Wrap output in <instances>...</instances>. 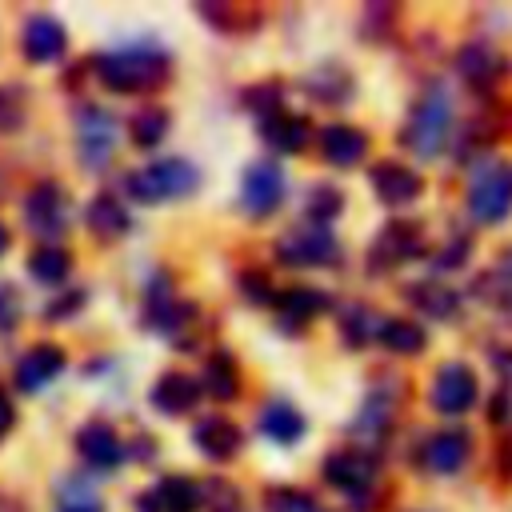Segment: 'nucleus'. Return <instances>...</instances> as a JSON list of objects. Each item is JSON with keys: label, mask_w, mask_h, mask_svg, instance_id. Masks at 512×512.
<instances>
[{"label": "nucleus", "mask_w": 512, "mask_h": 512, "mask_svg": "<svg viewBox=\"0 0 512 512\" xmlns=\"http://www.w3.org/2000/svg\"><path fill=\"white\" fill-rule=\"evenodd\" d=\"M92 68L100 84L112 92H152L172 76V56L156 44H132V48L100 52Z\"/></svg>", "instance_id": "nucleus-1"}, {"label": "nucleus", "mask_w": 512, "mask_h": 512, "mask_svg": "<svg viewBox=\"0 0 512 512\" xmlns=\"http://www.w3.org/2000/svg\"><path fill=\"white\" fill-rule=\"evenodd\" d=\"M200 188V172L192 160H180V156H168V160H156V164H144L128 176V192L132 200L140 204H164V200H184Z\"/></svg>", "instance_id": "nucleus-2"}, {"label": "nucleus", "mask_w": 512, "mask_h": 512, "mask_svg": "<svg viewBox=\"0 0 512 512\" xmlns=\"http://www.w3.org/2000/svg\"><path fill=\"white\" fill-rule=\"evenodd\" d=\"M464 200H468L472 220H480V224L508 220V212H512V164H504V160L480 164L468 180Z\"/></svg>", "instance_id": "nucleus-3"}, {"label": "nucleus", "mask_w": 512, "mask_h": 512, "mask_svg": "<svg viewBox=\"0 0 512 512\" xmlns=\"http://www.w3.org/2000/svg\"><path fill=\"white\" fill-rule=\"evenodd\" d=\"M448 124H452V104H448L444 92H432V96H424V100L412 104L400 140H404L408 152H416V156L428 160V156H436V152L444 148V140H448Z\"/></svg>", "instance_id": "nucleus-4"}, {"label": "nucleus", "mask_w": 512, "mask_h": 512, "mask_svg": "<svg viewBox=\"0 0 512 512\" xmlns=\"http://www.w3.org/2000/svg\"><path fill=\"white\" fill-rule=\"evenodd\" d=\"M336 256H340V244L320 224H296V228L280 232V240H276V260L288 268H324Z\"/></svg>", "instance_id": "nucleus-5"}, {"label": "nucleus", "mask_w": 512, "mask_h": 512, "mask_svg": "<svg viewBox=\"0 0 512 512\" xmlns=\"http://www.w3.org/2000/svg\"><path fill=\"white\" fill-rule=\"evenodd\" d=\"M476 396H480L476 372H472L468 364H460V360L440 364L436 376H432V384H428V404H432L436 412H444V416L468 412V408L476 404Z\"/></svg>", "instance_id": "nucleus-6"}, {"label": "nucleus", "mask_w": 512, "mask_h": 512, "mask_svg": "<svg viewBox=\"0 0 512 512\" xmlns=\"http://www.w3.org/2000/svg\"><path fill=\"white\" fill-rule=\"evenodd\" d=\"M24 220L36 236L56 240L68 228V192L56 180H40L32 184V192L24 196Z\"/></svg>", "instance_id": "nucleus-7"}, {"label": "nucleus", "mask_w": 512, "mask_h": 512, "mask_svg": "<svg viewBox=\"0 0 512 512\" xmlns=\"http://www.w3.org/2000/svg\"><path fill=\"white\" fill-rule=\"evenodd\" d=\"M284 200V168L272 160H256L244 168L240 180V208L248 216H272Z\"/></svg>", "instance_id": "nucleus-8"}, {"label": "nucleus", "mask_w": 512, "mask_h": 512, "mask_svg": "<svg viewBox=\"0 0 512 512\" xmlns=\"http://www.w3.org/2000/svg\"><path fill=\"white\" fill-rule=\"evenodd\" d=\"M376 476H380V460H376L372 452H332V456L324 460V480H328L332 488H340L344 496H364V492H372Z\"/></svg>", "instance_id": "nucleus-9"}, {"label": "nucleus", "mask_w": 512, "mask_h": 512, "mask_svg": "<svg viewBox=\"0 0 512 512\" xmlns=\"http://www.w3.org/2000/svg\"><path fill=\"white\" fill-rule=\"evenodd\" d=\"M416 456H420V468H428V472H440V476L460 472L472 456V436L464 428H440V432L424 436Z\"/></svg>", "instance_id": "nucleus-10"}, {"label": "nucleus", "mask_w": 512, "mask_h": 512, "mask_svg": "<svg viewBox=\"0 0 512 512\" xmlns=\"http://www.w3.org/2000/svg\"><path fill=\"white\" fill-rule=\"evenodd\" d=\"M76 148H80V156L88 164H104L112 156V148H116V120L104 108L84 104L76 112Z\"/></svg>", "instance_id": "nucleus-11"}, {"label": "nucleus", "mask_w": 512, "mask_h": 512, "mask_svg": "<svg viewBox=\"0 0 512 512\" xmlns=\"http://www.w3.org/2000/svg\"><path fill=\"white\" fill-rule=\"evenodd\" d=\"M64 360H68V352H64L60 344H52V340L32 344V348L16 360V368H12V384H16V392H40L52 376H60Z\"/></svg>", "instance_id": "nucleus-12"}, {"label": "nucleus", "mask_w": 512, "mask_h": 512, "mask_svg": "<svg viewBox=\"0 0 512 512\" xmlns=\"http://www.w3.org/2000/svg\"><path fill=\"white\" fill-rule=\"evenodd\" d=\"M200 508V484L192 476H160L140 500L136 512H196Z\"/></svg>", "instance_id": "nucleus-13"}, {"label": "nucleus", "mask_w": 512, "mask_h": 512, "mask_svg": "<svg viewBox=\"0 0 512 512\" xmlns=\"http://www.w3.org/2000/svg\"><path fill=\"white\" fill-rule=\"evenodd\" d=\"M68 48V32L56 16L48 12H36L28 24H24V36H20V52L32 60V64H52L60 60Z\"/></svg>", "instance_id": "nucleus-14"}, {"label": "nucleus", "mask_w": 512, "mask_h": 512, "mask_svg": "<svg viewBox=\"0 0 512 512\" xmlns=\"http://www.w3.org/2000/svg\"><path fill=\"white\" fill-rule=\"evenodd\" d=\"M368 180H372V192H376L384 204H392V208L412 204V200L424 192L420 172L408 168V164H396V160H380V164H372Z\"/></svg>", "instance_id": "nucleus-15"}, {"label": "nucleus", "mask_w": 512, "mask_h": 512, "mask_svg": "<svg viewBox=\"0 0 512 512\" xmlns=\"http://www.w3.org/2000/svg\"><path fill=\"white\" fill-rule=\"evenodd\" d=\"M76 452H80L84 464H92V468H100V472H112V468H120V460H124V444H120V436H116L104 420H88V424L76 432Z\"/></svg>", "instance_id": "nucleus-16"}, {"label": "nucleus", "mask_w": 512, "mask_h": 512, "mask_svg": "<svg viewBox=\"0 0 512 512\" xmlns=\"http://www.w3.org/2000/svg\"><path fill=\"white\" fill-rule=\"evenodd\" d=\"M456 72L472 84V88H492L504 76V56L488 44V40H468L456 52Z\"/></svg>", "instance_id": "nucleus-17"}, {"label": "nucleus", "mask_w": 512, "mask_h": 512, "mask_svg": "<svg viewBox=\"0 0 512 512\" xmlns=\"http://www.w3.org/2000/svg\"><path fill=\"white\" fill-rule=\"evenodd\" d=\"M424 252V236H420V224H384L376 244H372V260L376 264H400V260H412Z\"/></svg>", "instance_id": "nucleus-18"}, {"label": "nucleus", "mask_w": 512, "mask_h": 512, "mask_svg": "<svg viewBox=\"0 0 512 512\" xmlns=\"http://www.w3.org/2000/svg\"><path fill=\"white\" fill-rule=\"evenodd\" d=\"M192 316H196V308H192V304H184V300H176V296L168 292V284H164V280H156V284L148 288L144 320H148L156 332L176 336V332L184 328V320H192Z\"/></svg>", "instance_id": "nucleus-19"}, {"label": "nucleus", "mask_w": 512, "mask_h": 512, "mask_svg": "<svg viewBox=\"0 0 512 512\" xmlns=\"http://www.w3.org/2000/svg\"><path fill=\"white\" fill-rule=\"evenodd\" d=\"M192 440H196V448H200L208 460H232V456L240 452V444H244L240 428H236L228 416H204V420H196Z\"/></svg>", "instance_id": "nucleus-20"}, {"label": "nucleus", "mask_w": 512, "mask_h": 512, "mask_svg": "<svg viewBox=\"0 0 512 512\" xmlns=\"http://www.w3.org/2000/svg\"><path fill=\"white\" fill-rule=\"evenodd\" d=\"M320 156L336 168H356L368 156V136L352 124H332L320 132Z\"/></svg>", "instance_id": "nucleus-21"}, {"label": "nucleus", "mask_w": 512, "mask_h": 512, "mask_svg": "<svg viewBox=\"0 0 512 512\" xmlns=\"http://www.w3.org/2000/svg\"><path fill=\"white\" fill-rule=\"evenodd\" d=\"M200 396H204L200 384H196L188 372H176V368L164 372V376L152 384V404H156L164 416H184V412H192Z\"/></svg>", "instance_id": "nucleus-22"}, {"label": "nucleus", "mask_w": 512, "mask_h": 512, "mask_svg": "<svg viewBox=\"0 0 512 512\" xmlns=\"http://www.w3.org/2000/svg\"><path fill=\"white\" fill-rule=\"evenodd\" d=\"M84 224H88V232H92L96 240H116V236H124V232L132 228V216H128V208H124L112 192H100V196L88 200Z\"/></svg>", "instance_id": "nucleus-23"}, {"label": "nucleus", "mask_w": 512, "mask_h": 512, "mask_svg": "<svg viewBox=\"0 0 512 512\" xmlns=\"http://www.w3.org/2000/svg\"><path fill=\"white\" fill-rule=\"evenodd\" d=\"M260 136H264V144H272L276 152H304L308 140H312V124H308L304 116L276 112V116L260 120Z\"/></svg>", "instance_id": "nucleus-24"}, {"label": "nucleus", "mask_w": 512, "mask_h": 512, "mask_svg": "<svg viewBox=\"0 0 512 512\" xmlns=\"http://www.w3.org/2000/svg\"><path fill=\"white\" fill-rule=\"evenodd\" d=\"M272 304H276L280 324H284L288 332H296V324H308L312 316L328 312V296H324L320 288H288V292L276 296Z\"/></svg>", "instance_id": "nucleus-25"}, {"label": "nucleus", "mask_w": 512, "mask_h": 512, "mask_svg": "<svg viewBox=\"0 0 512 512\" xmlns=\"http://www.w3.org/2000/svg\"><path fill=\"white\" fill-rule=\"evenodd\" d=\"M304 416L288 404V400H268L264 408H260V432L268 436V440H276V444H296L300 436H304Z\"/></svg>", "instance_id": "nucleus-26"}, {"label": "nucleus", "mask_w": 512, "mask_h": 512, "mask_svg": "<svg viewBox=\"0 0 512 512\" xmlns=\"http://www.w3.org/2000/svg\"><path fill=\"white\" fill-rule=\"evenodd\" d=\"M200 392H208L212 400H236L240 396V372L232 364L228 352H212L204 360V372H200Z\"/></svg>", "instance_id": "nucleus-27"}, {"label": "nucleus", "mask_w": 512, "mask_h": 512, "mask_svg": "<svg viewBox=\"0 0 512 512\" xmlns=\"http://www.w3.org/2000/svg\"><path fill=\"white\" fill-rule=\"evenodd\" d=\"M376 340H380L388 352H396V356H420L424 344H428V332H424L420 324H412V320H384Z\"/></svg>", "instance_id": "nucleus-28"}, {"label": "nucleus", "mask_w": 512, "mask_h": 512, "mask_svg": "<svg viewBox=\"0 0 512 512\" xmlns=\"http://www.w3.org/2000/svg\"><path fill=\"white\" fill-rule=\"evenodd\" d=\"M408 300H412V308H420V312L432 316V320H444V316L456 312V292L444 288V284H436V280L408 284Z\"/></svg>", "instance_id": "nucleus-29"}, {"label": "nucleus", "mask_w": 512, "mask_h": 512, "mask_svg": "<svg viewBox=\"0 0 512 512\" xmlns=\"http://www.w3.org/2000/svg\"><path fill=\"white\" fill-rule=\"evenodd\" d=\"M28 272H32L40 284H60V280L72 272V252L60 248V244H40V248L28 256Z\"/></svg>", "instance_id": "nucleus-30"}, {"label": "nucleus", "mask_w": 512, "mask_h": 512, "mask_svg": "<svg viewBox=\"0 0 512 512\" xmlns=\"http://www.w3.org/2000/svg\"><path fill=\"white\" fill-rule=\"evenodd\" d=\"M168 124H172V116H168L164 108H156V104H144V108L132 116V124H128V132H132V144H136V148H156V144L168 136Z\"/></svg>", "instance_id": "nucleus-31"}, {"label": "nucleus", "mask_w": 512, "mask_h": 512, "mask_svg": "<svg viewBox=\"0 0 512 512\" xmlns=\"http://www.w3.org/2000/svg\"><path fill=\"white\" fill-rule=\"evenodd\" d=\"M304 88H308L316 100H324V104H340V100L352 96V76H348L344 68H316V72L304 80Z\"/></svg>", "instance_id": "nucleus-32"}, {"label": "nucleus", "mask_w": 512, "mask_h": 512, "mask_svg": "<svg viewBox=\"0 0 512 512\" xmlns=\"http://www.w3.org/2000/svg\"><path fill=\"white\" fill-rule=\"evenodd\" d=\"M56 512H104V496L88 480H64L56 492Z\"/></svg>", "instance_id": "nucleus-33"}, {"label": "nucleus", "mask_w": 512, "mask_h": 512, "mask_svg": "<svg viewBox=\"0 0 512 512\" xmlns=\"http://www.w3.org/2000/svg\"><path fill=\"white\" fill-rule=\"evenodd\" d=\"M264 512H328L312 492L304 488H268L264 492Z\"/></svg>", "instance_id": "nucleus-34"}, {"label": "nucleus", "mask_w": 512, "mask_h": 512, "mask_svg": "<svg viewBox=\"0 0 512 512\" xmlns=\"http://www.w3.org/2000/svg\"><path fill=\"white\" fill-rule=\"evenodd\" d=\"M304 212H308L312 224L328 228V220H336V216L344 212V196H340L332 184H316V188L308 192V200H304Z\"/></svg>", "instance_id": "nucleus-35"}, {"label": "nucleus", "mask_w": 512, "mask_h": 512, "mask_svg": "<svg viewBox=\"0 0 512 512\" xmlns=\"http://www.w3.org/2000/svg\"><path fill=\"white\" fill-rule=\"evenodd\" d=\"M240 100H244V108H248V112H256L260 120H268V116L284 112V108H280V84H272V80L244 88V92H240Z\"/></svg>", "instance_id": "nucleus-36"}, {"label": "nucleus", "mask_w": 512, "mask_h": 512, "mask_svg": "<svg viewBox=\"0 0 512 512\" xmlns=\"http://www.w3.org/2000/svg\"><path fill=\"white\" fill-rule=\"evenodd\" d=\"M28 116V104H24V88H12V84H0V136L16 132Z\"/></svg>", "instance_id": "nucleus-37"}, {"label": "nucleus", "mask_w": 512, "mask_h": 512, "mask_svg": "<svg viewBox=\"0 0 512 512\" xmlns=\"http://www.w3.org/2000/svg\"><path fill=\"white\" fill-rule=\"evenodd\" d=\"M200 504H204L208 512H244L240 492H236L228 480H208V484H200Z\"/></svg>", "instance_id": "nucleus-38"}, {"label": "nucleus", "mask_w": 512, "mask_h": 512, "mask_svg": "<svg viewBox=\"0 0 512 512\" xmlns=\"http://www.w3.org/2000/svg\"><path fill=\"white\" fill-rule=\"evenodd\" d=\"M380 316L376 312H368V308H352L348 316H344V340L348 344H364V340H372V336H380Z\"/></svg>", "instance_id": "nucleus-39"}, {"label": "nucleus", "mask_w": 512, "mask_h": 512, "mask_svg": "<svg viewBox=\"0 0 512 512\" xmlns=\"http://www.w3.org/2000/svg\"><path fill=\"white\" fill-rule=\"evenodd\" d=\"M476 296L488 300V304H500V308H512V280L500 276V272H484L476 280Z\"/></svg>", "instance_id": "nucleus-40"}, {"label": "nucleus", "mask_w": 512, "mask_h": 512, "mask_svg": "<svg viewBox=\"0 0 512 512\" xmlns=\"http://www.w3.org/2000/svg\"><path fill=\"white\" fill-rule=\"evenodd\" d=\"M468 252H472V240H468V236H452V240L436 252L432 264H436V268H460V264L468 260Z\"/></svg>", "instance_id": "nucleus-41"}, {"label": "nucleus", "mask_w": 512, "mask_h": 512, "mask_svg": "<svg viewBox=\"0 0 512 512\" xmlns=\"http://www.w3.org/2000/svg\"><path fill=\"white\" fill-rule=\"evenodd\" d=\"M236 284H240V292H244L252 304H272V300H276L272 284H268L260 272H240V280H236Z\"/></svg>", "instance_id": "nucleus-42"}, {"label": "nucleus", "mask_w": 512, "mask_h": 512, "mask_svg": "<svg viewBox=\"0 0 512 512\" xmlns=\"http://www.w3.org/2000/svg\"><path fill=\"white\" fill-rule=\"evenodd\" d=\"M16 320H20V296L12 284L0 280V332H8Z\"/></svg>", "instance_id": "nucleus-43"}, {"label": "nucleus", "mask_w": 512, "mask_h": 512, "mask_svg": "<svg viewBox=\"0 0 512 512\" xmlns=\"http://www.w3.org/2000/svg\"><path fill=\"white\" fill-rule=\"evenodd\" d=\"M76 308H84V292H64L60 300H52V304L44 308V316L56 320V316H68V312H76Z\"/></svg>", "instance_id": "nucleus-44"}, {"label": "nucleus", "mask_w": 512, "mask_h": 512, "mask_svg": "<svg viewBox=\"0 0 512 512\" xmlns=\"http://www.w3.org/2000/svg\"><path fill=\"white\" fill-rule=\"evenodd\" d=\"M128 452H132V460H156V440H152V436H136ZM128 452H124V456H128Z\"/></svg>", "instance_id": "nucleus-45"}, {"label": "nucleus", "mask_w": 512, "mask_h": 512, "mask_svg": "<svg viewBox=\"0 0 512 512\" xmlns=\"http://www.w3.org/2000/svg\"><path fill=\"white\" fill-rule=\"evenodd\" d=\"M12 424H16V404H12V396L0 388V436H4Z\"/></svg>", "instance_id": "nucleus-46"}, {"label": "nucleus", "mask_w": 512, "mask_h": 512, "mask_svg": "<svg viewBox=\"0 0 512 512\" xmlns=\"http://www.w3.org/2000/svg\"><path fill=\"white\" fill-rule=\"evenodd\" d=\"M492 272H500V276H508V280H512V248H504V252H500V260H496V268H492Z\"/></svg>", "instance_id": "nucleus-47"}, {"label": "nucleus", "mask_w": 512, "mask_h": 512, "mask_svg": "<svg viewBox=\"0 0 512 512\" xmlns=\"http://www.w3.org/2000/svg\"><path fill=\"white\" fill-rule=\"evenodd\" d=\"M4 252H8V228L0 224V256H4Z\"/></svg>", "instance_id": "nucleus-48"}, {"label": "nucleus", "mask_w": 512, "mask_h": 512, "mask_svg": "<svg viewBox=\"0 0 512 512\" xmlns=\"http://www.w3.org/2000/svg\"><path fill=\"white\" fill-rule=\"evenodd\" d=\"M0 188H4V180H0Z\"/></svg>", "instance_id": "nucleus-49"}]
</instances>
